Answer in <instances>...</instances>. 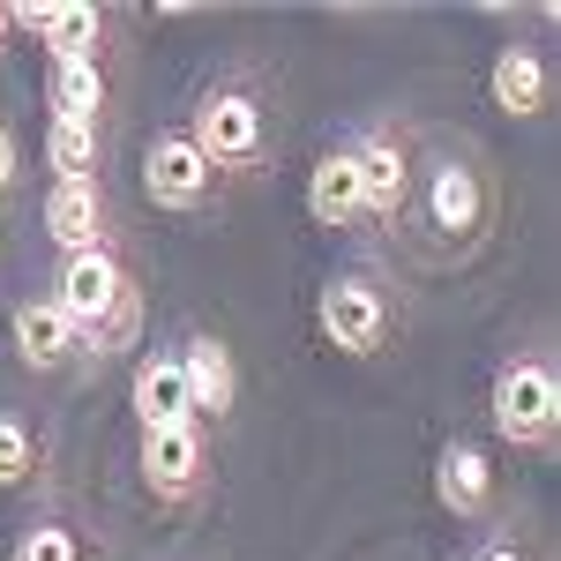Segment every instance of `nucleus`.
Wrapping results in <instances>:
<instances>
[{"instance_id":"obj_1","label":"nucleus","mask_w":561,"mask_h":561,"mask_svg":"<svg viewBox=\"0 0 561 561\" xmlns=\"http://www.w3.org/2000/svg\"><path fill=\"white\" fill-rule=\"evenodd\" d=\"M502 232V173L486 158V142L449 128H420L412 150V195L404 217L389 232V255L420 277H449V270H472Z\"/></svg>"},{"instance_id":"obj_17","label":"nucleus","mask_w":561,"mask_h":561,"mask_svg":"<svg viewBox=\"0 0 561 561\" xmlns=\"http://www.w3.org/2000/svg\"><path fill=\"white\" fill-rule=\"evenodd\" d=\"M45 105H53V121H90V128H105V113H113V76H105V60H45Z\"/></svg>"},{"instance_id":"obj_7","label":"nucleus","mask_w":561,"mask_h":561,"mask_svg":"<svg viewBox=\"0 0 561 561\" xmlns=\"http://www.w3.org/2000/svg\"><path fill=\"white\" fill-rule=\"evenodd\" d=\"M135 465H142V486L158 510H203L217 486V465H210V427H150L135 434Z\"/></svg>"},{"instance_id":"obj_5","label":"nucleus","mask_w":561,"mask_h":561,"mask_svg":"<svg viewBox=\"0 0 561 561\" xmlns=\"http://www.w3.org/2000/svg\"><path fill=\"white\" fill-rule=\"evenodd\" d=\"M486 420H494V442H510L517 457H554L561 442V375L547 345H524L494 367L486 382Z\"/></svg>"},{"instance_id":"obj_18","label":"nucleus","mask_w":561,"mask_h":561,"mask_svg":"<svg viewBox=\"0 0 561 561\" xmlns=\"http://www.w3.org/2000/svg\"><path fill=\"white\" fill-rule=\"evenodd\" d=\"M45 165H53V180H105V128L45 121Z\"/></svg>"},{"instance_id":"obj_11","label":"nucleus","mask_w":561,"mask_h":561,"mask_svg":"<svg viewBox=\"0 0 561 561\" xmlns=\"http://www.w3.org/2000/svg\"><path fill=\"white\" fill-rule=\"evenodd\" d=\"M486 98H494V113H510V121H547V113H554V60H547V45H531V38L494 45V60H486Z\"/></svg>"},{"instance_id":"obj_13","label":"nucleus","mask_w":561,"mask_h":561,"mask_svg":"<svg viewBox=\"0 0 561 561\" xmlns=\"http://www.w3.org/2000/svg\"><path fill=\"white\" fill-rule=\"evenodd\" d=\"M180 382H187V412H195V427H225L232 420V404H240V367H232V345L210 337V330H195L187 345H180Z\"/></svg>"},{"instance_id":"obj_23","label":"nucleus","mask_w":561,"mask_h":561,"mask_svg":"<svg viewBox=\"0 0 561 561\" xmlns=\"http://www.w3.org/2000/svg\"><path fill=\"white\" fill-rule=\"evenodd\" d=\"M8 38H15V23H8V8H0V53H8Z\"/></svg>"},{"instance_id":"obj_10","label":"nucleus","mask_w":561,"mask_h":561,"mask_svg":"<svg viewBox=\"0 0 561 561\" xmlns=\"http://www.w3.org/2000/svg\"><path fill=\"white\" fill-rule=\"evenodd\" d=\"M8 23L38 38L45 60H105V31H113V15L83 0H31V8H8Z\"/></svg>"},{"instance_id":"obj_20","label":"nucleus","mask_w":561,"mask_h":561,"mask_svg":"<svg viewBox=\"0 0 561 561\" xmlns=\"http://www.w3.org/2000/svg\"><path fill=\"white\" fill-rule=\"evenodd\" d=\"M8 561H90V554H83V539H76V524L38 517V524H23V531H15Z\"/></svg>"},{"instance_id":"obj_6","label":"nucleus","mask_w":561,"mask_h":561,"mask_svg":"<svg viewBox=\"0 0 561 561\" xmlns=\"http://www.w3.org/2000/svg\"><path fill=\"white\" fill-rule=\"evenodd\" d=\"M352 173H359V240H382L404 217V195H412V150H420V128H397V121H367V128L345 142Z\"/></svg>"},{"instance_id":"obj_9","label":"nucleus","mask_w":561,"mask_h":561,"mask_svg":"<svg viewBox=\"0 0 561 561\" xmlns=\"http://www.w3.org/2000/svg\"><path fill=\"white\" fill-rule=\"evenodd\" d=\"M38 225L60 255H121V217L105 180H53L38 203Z\"/></svg>"},{"instance_id":"obj_12","label":"nucleus","mask_w":561,"mask_h":561,"mask_svg":"<svg viewBox=\"0 0 561 561\" xmlns=\"http://www.w3.org/2000/svg\"><path fill=\"white\" fill-rule=\"evenodd\" d=\"M434 502H442V517H457V524L494 517V502H502L494 457L479 449L472 434H449V442L434 449Z\"/></svg>"},{"instance_id":"obj_15","label":"nucleus","mask_w":561,"mask_h":561,"mask_svg":"<svg viewBox=\"0 0 561 561\" xmlns=\"http://www.w3.org/2000/svg\"><path fill=\"white\" fill-rule=\"evenodd\" d=\"M8 345H15V359H23L31 375H68V367H83V345H76V330L60 322L53 300H15L8 307Z\"/></svg>"},{"instance_id":"obj_14","label":"nucleus","mask_w":561,"mask_h":561,"mask_svg":"<svg viewBox=\"0 0 561 561\" xmlns=\"http://www.w3.org/2000/svg\"><path fill=\"white\" fill-rule=\"evenodd\" d=\"M128 412H135V434L150 427H187V382H180V345H150L135 359L128 375Z\"/></svg>"},{"instance_id":"obj_8","label":"nucleus","mask_w":561,"mask_h":561,"mask_svg":"<svg viewBox=\"0 0 561 561\" xmlns=\"http://www.w3.org/2000/svg\"><path fill=\"white\" fill-rule=\"evenodd\" d=\"M142 195H150V210L195 217V210H210L217 195H225V180H217L210 158L187 142V128H158L150 142H142Z\"/></svg>"},{"instance_id":"obj_4","label":"nucleus","mask_w":561,"mask_h":561,"mask_svg":"<svg viewBox=\"0 0 561 561\" xmlns=\"http://www.w3.org/2000/svg\"><path fill=\"white\" fill-rule=\"evenodd\" d=\"M314 330L322 345L345 352V359H382L404 337V285H397V262L359 255L345 270H330L314 285Z\"/></svg>"},{"instance_id":"obj_16","label":"nucleus","mask_w":561,"mask_h":561,"mask_svg":"<svg viewBox=\"0 0 561 561\" xmlns=\"http://www.w3.org/2000/svg\"><path fill=\"white\" fill-rule=\"evenodd\" d=\"M307 225L359 240V173H352L345 142H330V150L314 158V173H307Z\"/></svg>"},{"instance_id":"obj_21","label":"nucleus","mask_w":561,"mask_h":561,"mask_svg":"<svg viewBox=\"0 0 561 561\" xmlns=\"http://www.w3.org/2000/svg\"><path fill=\"white\" fill-rule=\"evenodd\" d=\"M15 165H23V150H15V128H0V187L15 180Z\"/></svg>"},{"instance_id":"obj_3","label":"nucleus","mask_w":561,"mask_h":561,"mask_svg":"<svg viewBox=\"0 0 561 561\" xmlns=\"http://www.w3.org/2000/svg\"><path fill=\"white\" fill-rule=\"evenodd\" d=\"M45 300L60 307V322L76 330L83 367L121 359V352L142 337V314H150V307H142V285L128 277V262H121V255H60Z\"/></svg>"},{"instance_id":"obj_2","label":"nucleus","mask_w":561,"mask_h":561,"mask_svg":"<svg viewBox=\"0 0 561 561\" xmlns=\"http://www.w3.org/2000/svg\"><path fill=\"white\" fill-rule=\"evenodd\" d=\"M187 142L210 158L217 180H262V173H270V165H277V105H270L262 76L225 68L217 83L195 90Z\"/></svg>"},{"instance_id":"obj_19","label":"nucleus","mask_w":561,"mask_h":561,"mask_svg":"<svg viewBox=\"0 0 561 561\" xmlns=\"http://www.w3.org/2000/svg\"><path fill=\"white\" fill-rule=\"evenodd\" d=\"M38 472H45V442H38V427H31L15 404H0V494L31 486Z\"/></svg>"},{"instance_id":"obj_22","label":"nucleus","mask_w":561,"mask_h":561,"mask_svg":"<svg viewBox=\"0 0 561 561\" xmlns=\"http://www.w3.org/2000/svg\"><path fill=\"white\" fill-rule=\"evenodd\" d=\"M472 561H524V554H517V547H479Z\"/></svg>"}]
</instances>
